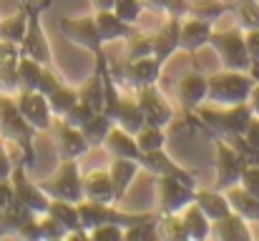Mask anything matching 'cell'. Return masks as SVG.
I'll use <instances>...</instances> for the list:
<instances>
[{
    "mask_svg": "<svg viewBox=\"0 0 259 241\" xmlns=\"http://www.w3.org/2000/svg\"><path fill=\"white\" fill-rule=\"evenodd\" d=\"M35 128L23 118V113L15 106L13 93L0 90V136L13 143L15 149H20L23 163L30 166L33 163V138H35Z\"/></svg>",
    "mask_w": 259,
    "mask_h": 241,
    "instance_id": "1",
    "label": "cell"
},
{
    "mask_svg": "<svg viewBox=\"0 0 259 241\" xmlns=\"http://www.w3.org/2000/svg\"><path fill=\"white\" fill-rule=\"evenodd\" d=\"M254 76L249 71H232L222 68L219 73L209 76V90H206V103L214 106H237L247 103L249 93L254 88Z\"/></svg>",
    "mask_w": 259,
    "mask_h": 241,
    "instance_id": "2",
    "label": "cell"
},
{
    "mask_svg": "<svg viewBox=\"0 0 259 241\" xmlns=\"http://www.w3.org/2000/svg\"><path fill=\"white\" fill-rule=\"evenodd\" d=\"M196 113L211 131H217L224 138L242 136L247 131L249 121L254 118L249 103H237V106H214V103L206 106V103H201L196 108Z\"/></svg>",
    "mask_w": 259,
    "mask_h": 241,
    "instance_id": "3",
    "label": "cell"
},
{
    "mask_svg": "<svg viewBox=\"0 0 259 241\" xmlns=\"http://www.w3.org/2000/svg\"><path fill=\"white\" fill-rule=\"evenodd\" d=\"M194 191H196V181L191 171L156 176V211L179 214L194 201Z\"/></svg>",
    "mask_w": 259,
    "mask_h": 241,
    "instance_id": "4",
    "label": "cell"
},
{
    "mask_svg": "<svg viewBox=\"0 0 259 241\" xmlns=\"http://www.w3.org/2000/svg\"><path fill=\"white\" fill-rule=\"evenodd\" d=\"M38 186L51 196V199H61V201H83V173L78 159H61V166L53 176L38 181Z\"/></svg>",
    "mask_w": 259,
    "mask_h": 241,
    "instance_id": "5",
    "label": "cell"
},
{
    "mask_svg": "<svg viewBox=\"0 0 259 241\" xmlns=\"http://www.w3.org/2000/svg\"><path fill=\"white\" fill-rule=\"evenodd\" d=\"M209 45L214 48V53L219 56V61H222L224 68H232V71H252V61H249L247 43H244V30H242L239 25L224 28V30H217V28H214Z\"/></svg>",
    "mask_w": 259,
    "mask_h": 241,
    "instance_id": "6",
    "label": "cell"
},
{
    "mask_svg": "<svg viewBox=\"0 0 259 241\" xmlns=\"http://www.w3.org/2000/svg\"><path fill=\"white\" fill-rule=\"evenodd\" d=\"M244 166H247V159L239 154V149L229 138L219 136L214 141V188L227 191L237 186Z\"/></svg>",
    "mask_w": 259,
    "mask_h": 241,
    "instance_id": "7",
    "label": "cell"
},
{
    "mask_svg": "<svg viewBox=\"0 0 259 241\" xmlns=\"http://www.w3.org/2000/svg\"><path fill=\"white\" fill-rule=\"evenodd\" d=\"M28 28H25V35L20 40V48H23V56L43 63V66H51L53 63V51H51V43H48V35H46V28H43V20H40V13L43 8H48V0L43 3H28Z\"/></svg>",
    "mask_w": 259,
    "mask_h": 241,
    "instance_id": "8",
    "label": "cell"
},
{
    "mask_svg": "<svg viewBox=\"0 0 259 241\" xmlns=\"http://www.w3.org/2000/svg\"><path fill=\"white\" fill-rule=\"evenodd\" d=\"M58 30L66 40H71L73 45L83 48L88 53H93L96 58L98 56H106L103 53V38L96 28V20H93V13L91 15H78V18H61L58 23Z\"/></svg>",
    "mask_w": 259,
    "mask_h": 241,
    "instance_id": "9",
    "label": "cell"
},
{
    "mask_svg": "<svg viewBox=\"0 0 259 241\" xmlns=\"http://www.w3.org/2000/svg\"><path fill=\"white\" fill-rule=\"evenodd\" d=\"M10 183H13V191H15V201L28 206L33 214H46V209L51 204V196L38 186V181H33L28 176V166L23 163V159L15 161L13 173H10Z\"/></svg>",
    "mask_w": 259,
    "mask_h": 241,
    "instance_id": "10",
    "label": "cell"
},
{
    "mask_svg": "<svg viewBox=\"0 0 259 241\" xmlns=\"http://www.w3.org/2000/svg\"><path fill=\"white\" fill-rule=\"evenodd\" d=\"M18 111L23 113V118L35 128V131H51L53 126V113L48 106V98L40 90H28V88H18L13 93Z\"/></svg>",
    "mask_w": 259,
    "mask_h": 241,
    "instance_id": "11",
    "label": "cell"
},
{
    "mask_svg": "<svg viewBox=\"0 0 259 241\" xmlns=\"http://www.w3.org/2000/svg\"><path fill=\"white\" fill-rule=\"evenodd\" d=\"M136 101H139V108H141L146 123L159 126V128H166L174 121V106L169 103V98L161 93L159 83L139 88L136 90Z\"/></svg>",
    "mask_w": 259,
    "mask_h": 241,
    "instance_id": "12",
    "label": "cell"
},
{
    "mask_svg": "<svg viewBox=\"0 0 259 241\" xmlns=\"http://www.w3.org/2000/svg\"><path fill=\"white\" fill-rule=\"evenodd\" d=\"M206 90H209V76L201 71H186L176 80V101L186 116L196 113L201 103H206Z\"/></svg>",
    "mask_w": 259,
    "mask_h": 241,
    "instance_id": "13",
    "label": "cell"
},
{
    "mask_svg": "<svg viewBox=\"0 0 259 241\" xmlns=\"http://www.w3.org/2000/svg\"><path fill=\"white\" fill-rule=\"evenodd\" d=\"M161 71H164V66L154 56H144V58H136V61H123L121 68H118V78L123 80L131 90H139L144 85L159 83Z\"/></svg>",
    "mask_w": 259,
    "mask_h": 241,
    "instance_id": "14",
    "label": "cell"
},
{
    "mask_svg": "<svg viewBox=\"0 0 259 241\" xmlns=\"http://www.w3.org/2000/svg\"><path fill=\"white\" fill-rule=\"evenodd\" d=\"M51 131L56 136V149H58L61 159H81L91 151V143L86 141V136L78 126H71L63 118H53Z\"/></svg>",
    "mask_w": 259,
    "mask_h": 241,
    "instance_id": "15",
    "label": "cell"
},
{
    "mask_svg": "<svg viewBox=\"0 0 259 241\" xmlns=\"http://www.w3.org/2000/svg\"><path fill=\"white\" fill-rule=\"evenodd\" d=\"M214 23L196 18V15H184L181 18V28H179V51L184 53H199L201 48L209 45L211 33H214Z\"/></svg>",
    "mask_w": 259,
    "mask_h": 241,
    "instance_id": "16",
    "label": "cell"
},
{
    "mask_svg": "<svg viewBox=\"0 0 259 241\" xmlns=\"http://www.w3.org/2000/svg\"><path fill=\"white\" fill-rule=\"evenodd\" d=\"M179 28H181V18L164 15V23L151 33V56L166 66L169 58L179 51Z\"/></svg>",
    "mask_w": 259,
    "mask_h": 241,
    "instance_id": "17",
    "label": "cell"
},
{
    "mask_svg": "<svg viewBox=\"0 0 259 241\" xmlns=\"http://www.w3.org/2000/svg\"><path fill=\"white\" fill-rule=\"evenodd\" d=\"M106 113L111 116L113 126H121V128L128 131V133H136V131L146 123V118H144V113H141V108H139L136 95H134V98L118 95V98L106 108Z\"/></svg>",
    "mask_w": 259,
    "mask_h": 241,
    "instance_id": "18",
    "label": "cell"
},
{
    "mask_svg": "<svg viewBox=\"0 0 259 241\" xmlns=\"http://www.w3.org/2000/svg\"><path fill=\"white\" fill-rule=\"evenodd\" d=\"M23 58L20 43L0 38V90L15 93L18 90V63Z\"/></svg>",
    "mask_w": 259,
    "mask_h": 241,
    "instance_id": "19",
    "label": "cell"
},
{
    "mask_svg": "<svg viewBox=\"0 0 259 241\" xmlns=\"http://www.w3.org/2000/svg\"><path fill=\"white\" fill-rule=\"evenodd\" d=\"M103 149L111 154V159H131V161H139L144 159L139 143H136V136L123 131L121 126H111V131L106 133L103 138Z\"/></svg>",
    "mask_w": 259,
    "mask_h": 241,
    "instance_id": "20",
    "label": "cell"
},
{
    "mask_svg": "<svg viewBox=\"0 0 259 241\" xmlns=\"http://www.w3.org/2000/svg\"><path fill=\"white\" fill-rule=\"evenodd\" d=\"M93 20H96V28H98L103 43L126 40L128 35L136 33V25L134 23H126L123 18H118L111 8L108 10H93Z\"/></svg>",
    "mask_w": 259,
    "mask_h": 241,
    "instance_id": "21",
    "label": "cell"
},
{
    "mask_svg": "<svg viewBox=\"0 0 259 241\" xmlns=\"http://www.w3.org/2000/svg\"><path fill=\"white\" fill-rule=\"evenodd\" d=\"M83 199L98 204H116L113 196V181L108 168H93L83 173Z\"/></svg>",
    "mask_w": 259,
    "mask_h": 241,
    "instance_id": "22",
    "label": "cell"
},
{
    "mask_svg": "<svg viewBox=\"0 0 259 241\" xmlns=\"http://www.w3.org/2000/svg\"><path fill=\"white\" fill-rule=\"evenodd\" d=\"M209 239H219V241H249L252 239V229L249 221L242 219L239 214L229 211L227 216L211 221V236Z\"/></svg>",
    "mask_w": 259,
    "mask_h": 241,
    "instance_id": "23",
    "label": "cell"
},
{
    "mask_svg": "<svg viewBox=\"0 0 259 241\" xmlns=\"http://www.w3.org/2000/svg\"><path fill=\"white\" fill-rule=\"evenodd\" d=\"M51 216H56L66 229H68V239H88V231L81 226V216H78V204L73 201H61V199H51L48 209Z\"/></svg>",
    "mask_w": 259,
    "mask_h": 241,
    "instance_id": "24",
    "label": "cell"
},
{
    "mask_svg": "<svg viewBox=\"0 0 259 241\" xmlns=\"http://www.w3.org/2000/svg\"><path fill=\"white\" fill-rule=\"evenodd\" d=\"M141 171V163L131 159H113L108 166V173H111V181H113V196H116V204L128 194L134 178L139 176Z\"/></svg>",
    "mask_w": 259,
    "mask_h": 241,
    "instance_id": "25",
    "label": "cell"
},
{
    "mask_svg": "<svg viewBox=\"0 0 259 241\" xmlns=\"http://www.w3.org/2000/svg\"><path fill=\"white\" fill-rule=\"evenodd\" d=\"M194 204L209 216V221H217L222 216H227L232 211L229 201H227V194L219 191V188H199L194 191Z\"/></svg>",
    "mask_w": 259,
    "mask_h": 241,
    "instance_id": "26",
    "label": "cell"
},
{
    "mask_svg": "<svg viewBox=\"0 0 259 241\" xmlns=\"http://www.w3.org/2000/svg\"><path fill=\"white\" fill-rule=\"evenodd\" d=\"M181 214V221H184V229H186V236L191 241H204L211 236V221L209 216L191 201L186 209L179 211Z\"/></svg>",
    "mask_w": 259,
    "mask_h": 241,
    "instance_id": "27",
    "label": "cell"
},
{
    "mask_svg": "<svg viewBox=\"0 0 259 241\" xmlns=\"http://www.w3.org/2000/svg\"><path fill=\"white\" fill-rule=\"evenodd\" d=\"M224 194H227V201H229V206H232L234 214H239V216L247 219L249 224H252V221H259V199L257 196H252V194H249L247 188H242L239 183L232 186V188H227Z\"/></svg>",
    "mask_w": 259,
    "mask_h": 241,
    "instance_id": "28",
    "label": "cell"
},
{
    "mask_svg": "<svg viewBox=\"0 0 259 241\" xmlns=\"http://www.w3.org/2000/svg\"><path fill=\"white\" fill-rule=\"evenodd\" d=\"M48 106H51V113H53V118H63L76 103H78V88L76 85H68L66 80L58 85V88H53L48 95Z\"/></svg>",
    "mask_w": 259,
    "mask_h": 241,
    "instance_id": "29",
    "label": "cell"
},
{
    "mask_svg": "<svg viewBox=\"0 0 259 241\" xmlns=\"http://www.w3.org/2000/svg\"><path fill=\"white\" fill-rule=\"evenodd\" d=\"M141 168L151 171L154 176H164V173H186L184 166H179L176 161H171V156L166 154V149H159V151H149V154H144Z\"/></svg>",
    "mask_w": 259,
    "mask_h": 241,
    "instance_id": "30",
    "label": "cell"
},
{
    "mask_svg": "<svg viewBox=\"0 0 259 241\" xmlns=\"http://www.w3.org/2000/svg\"><path fill=\"white\" fill-rule=\"evenodd\" d=\"M25 28H28V5L23 3V8L8 18H0V38L3 40H13V43H20L23 35H25Z\"/></svg>",
    "mask_w": 259,
    "mask_h": 241,
    "instance_id": "31",
    "label": "cell"
},
{
    "mask_svg": "<svg viewBox=\"0 0 259 241\" xmlns=\"http://www.w3.org/2000/svg\"><path fill=\"white\" fill-rule=\"evenodd\" d=\"M156 236L166 241H184L186 236V229H184V221H181V214H164V211H156Z\"/></svg>",
    "mask_w": 259,
    "mask_h": 241,
    "instance_id": "32",
    "label": "cell"
},
{
    "mask_svg": "<svg viewBox=\"0 0 259 241\" xmlns=\"http://www.w3.org/2000/svg\"><path fill=\"white\" fill-rule=\"evenodd\" d=\"M111 126H113L111 116L106 111H98V113H93L86 123L81 126V131H83V136H86V141L91 146H103V138L111 131Z\"/></svg>",
    "mask_w": 259,
    "mask_h": 241,
    "instance_id": "33",
    "label": "cell"
},
{
    "mask_svg": "<svg viewBox=\"0 0 259 241\" xmlns=\"http://www.w3.org/2000/svg\"><path fill=\"white\" fill-rule=\"evenodd\" d=\"M156 236V211L144 214L139 221H134L131 226L123 229V241H151Z\"/></svg>",
    "mask_w": 259,
    "mask_h": 241,
    "instance_id": "34",
    "label": "cell"
},
{
    "mask_svg": "<svg viewBox=\"0 0 259 241\" xmlns=\"http://www.w3.org/2000/svg\"><path fill=\"white\" fill-rule=\"evenodd\" d=\"M166 128H159V126H151V123H144L134 136H136V143L141 149V154H149V151H159V149H166Z\"/></svg>",
    "mask_w": 259,
    "mask_h": 241,
    "instance_id": "35",
    "label": "cell"
},
{
    "mask_svg": "<svg viewBox=\"0 0 259 241\" xmlns=\"http://www.w3.org/2000/svg\"><path fill=\"white\" fill-rule=\"evenodd\" d=\"M232 13H234L237 25L242 30H257L259 28V0H237L232 5Z\"/></svg>",
    "mask_w": 259,
    "mask_h": 241,
    "instance_id": "36",
    "label": "cell"
},
{
    "mask_svg": "<svg viewBox=\"0 0 259 241\" xmlns=\"http://www.w3.org/2000/svg\"><path fill=\"white\" fill-rule=\"evenodd\" d=\"M43 76V63L23 56L18 63V88H28V90H38V83Z\"/></svg>",
    "mask_w": 259,
    "mask_h": 241,
    "instance_id": "37",
    "label": "cell"
},
{
    "mask_svg": "<svg viewBox=\"0 0 259 241\" xmlns=\"http://www.w3.org/2000/svg\"><path fill=\"white\" fill-rule=\"evenodd\" d=\"M224 13H232V5L224 3V0H204V3L189 5V15L204 18V20H209V23H217Z\"/></svg>",
    "mask_w": 259,
    "mask_h": 241,
    "instance_id": "38",
    "label": "cell"
},
{
    "mask_svg": "<svg viewBox=\"0 0 259 241\" xmlns=\"http://www.w3.org/2000/svg\"><path fill=\"white\" fill-rule=\"evenodd\" d=\"M123 43H126L123 61H136V58L151 56V33H141V30L136 28V33L128 35Z\"/></svg>",
    "mask_w": 259,
    "mask_h": 241,
    "instance_id": "39",
    "label": "cell"
},
{
    "mask_svg": "<svg viewBox=\"0 0 259 241\" xmlns=\"http://www.w3.org/2000/svg\"><path fill=\"white\" fill-rule=\"evenodd\" d=\"M38 224H40V239L43 241L68 239V229H66L56 216H51L48 211H46V214H38Z\"/></svg>",
    "mask_w": 259,
    "mask_h": 241,
    "instance_id": "40",
    "label": "cell"
},
{
    "mask_svg": "<svg viewBox=\"0 0 259 241\" xmlns=\"http://www.w3.org/2000/svg\"><path fill=\"white\" fill-rule=\"evenodd\" d=\"M118 18H123L126 23H134L136 25V20L141 18V13H144V3L141 0H113V8H111Z\"/></svg>",
    "mask_w": 259,
    "mask_h": 241,
    "instance_id": "41",
    "label": "cell"
},
{
    "mask_svg": "<svg viewBox=\"0 0 259 241\" xmlns=\"http://www.w3.org/2000/svg\"><path fill=\"white\" fill-rule=\"evenodd\" d=\"M88 239L96 241H123V226L121 224H113V221H106V224H98L88 231Z\"/></svg>",
    "mask_w": 259,
    "mask_h": 241,
    "instance_id": "42",
    "label": "cell"
},
{
    "mask_svg": "<svg viewBox=\"0 0 259 241\" xmlns=\"http://www.w3.org/2000/svg\"><path fill=\"white\" fill-rule=\"evenodd\" d=\"M239 186L247 188L252 196L259 199V163L247 161V166H244V171H242V178H239Z\"/></svg>",
    "mask_w": 259,
    "mask_h": 241,
    "instance_id": "43",
    "label": "cell"
},
{
    "mask_svg": "<svg viewBox=\"0 0 259 241\" xmlns=\"http://www.w3.org/2000/svg\"><path fill=\"white\" fill-rule=\"evenodd\" d=\"M63 83V78L56 73V68H53V63L51 66H43V76H40V83H38V90L43 93V95H48L53 88H58Z\"/></svg>",
    "mask_w": 259,
    "mask_h": 241,
    "instance_id": "44",
    "label": "cell"
},
{
    "mask_svg": "<svg viewBox=\"0 0 259 241\" xmlns=\"http://www.w3.org/2000/svg\"><path fill=\"white\" fill-rule=\"evenodd\" d=\"M93 113H96V111H91L88 106H83V103L78 101V103H76V106H73V108H71L66 116H63V121H66V123H71V126H78V128H81V126L86 123Z\"/></svg>",
    "mask_w": 259,
    "mask_h": 241,
    "instance_id": "45",
    "label": "cell"
},
{
    "mask_svg": "<svg viewBox=\"0 0 259 241\" xmlns=\"http://www.w3.org/2000/svg\"><path fill=\"white\" fill-rule=\"evenodd\" d=\"M10 143L0 136V178H10V173H13V166H15V161L10 156V149H8Z\"/></svg>",
    "mask_w": 259,
    "mask_h": 241,
    "instance_id": "46",
    "label": "cell"
},
{
    "mask_svg": "<svg viewBox=\"0 0 259 241\" xmlns=\"http://www.w3.org/2000/svg\"><path fill=\"white\" fill-rule=\"evenodd\" d=\"M244 43H247V53L252 61V68L259 66V28L257 30H244Z\"/></svg>",
    "mask_w": 259,
    "mask_h": 241,
    "instance_id": "47",
    "label": "cell"
},
{
    "mask_svg": "<svg viewBox=\"0 0 259 241\" xmlns=\"http://www.w3.org/2000/svg\"><path fill=\"white\" fill-rule=\"evenodd\" d=\"M15 201V191H13V183L10 178H0V216L8 211V206Z\"/></svg>",
    "mask_w": 259,
    "mask_h": 241,
    "instance_id": "48",
    "label": "cell"
},
{
    "mask_svg": "<svg viewBox=\"0 0 259 241\" xmlns=\"http://www.w3.org/2000/svg\"><path fill=\"white\" fill-rule=\"evenodd\" d=\"M144 3V10H151V13H159V15H166L169 8H171L174 0H141Z\"/></svg>",
    "mask_w": 259,
    "mask_h": 241,
    "instance_id": "49",
    "label": "cell"
},
{
    "mask_svg": "<svg viewBox=\"0 0 259 241\" xmlns=\"http://www.w3.org/2000/svg\"><path fill=\"white\" fill-rule=\"evenodd\" d=\"M249 108H252V113L259 118V78L254 80V88H252V93H249Z\"/></svg>",
    "mask_w": 259,
    "mask_h": 241,
    "instance_id": "50",
    "label": "cell"
},
{
    "mask_svg": "<svg viewBox=\"0 0 259 241\" xmlns=\"http://www.w3.org/2000/svg\"><path fill=\"white\" fill-rule=\"evenodd\" d=\"M91 8L93 10H108V8H113V0H91Z\"/></svg>",
    "mask_w": 259,
    "mask_h": 241,
    "instance_id": "51",
    "label": "cell"
},
{
    "mask_svg": "<svg viewBox=\"0 0 259 241\" xmlns=\"http://www.w3.org/2000/svg\"><path fill=\"white\" fill-rule=\"evenodd\" d=\"M194 3H204V0H189V5H194Z\"/></svg>",
    "mask_w": 259,
    "mask_h": 241,
    "instance_id": "52",
    "label": "cell"
},
{
    "mask_svg": "<svg viewBox=\"0 0 259 241\" xmlns=\"http://www.w3.org/2000/svg\"><path fill=\"white\" fill-rule=\"evenodd\" d=\"M0 236H5V231H3V226H0Z\"/></svg>",
    "mask_w": 259,
    "mask_h": 241,
    "instance_id": "53",
    "label": "cell"
},
{
    "mask_svg": "<svg viewBox=\"0 0 259 241\" xmlns=\"http://www.w3.org/2000/svg\"><path fill=\"white\" fill-rule=\"evenodd\" d=\"M257 71H259V66H257Z\"/></svg>",
    "mask_w": 259,
    "mask_h": 241,
    "instance_id": "54",
    "label": "cell"
}]
</instances>
